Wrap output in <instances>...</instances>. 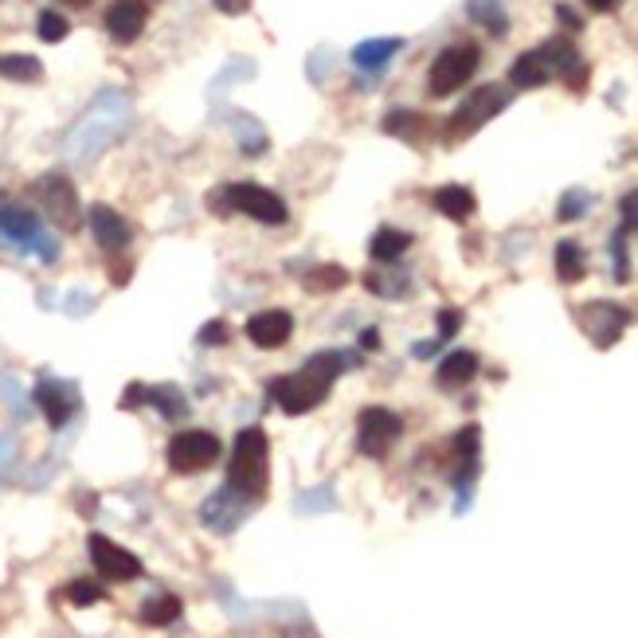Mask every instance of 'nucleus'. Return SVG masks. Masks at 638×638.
Wrapping results in <instances>:
<instances>
[{"label":"nucleus","mask_w":638,"mask_h":638,"mask_svg":"<svg viewBox=\"0 0 638 638\" xmlns=\"http://www.w3.org/2000/svg\"><path fill=\"white\" fill-rule=\"evenodd\" d=\"M197 341L200 345H227V322H208V325H200V334H197Z\"/></svg>","instance_id":"obj_35"},{"label":"nucleus","mask_w":638,"mask_h":638,"mask_svg":"<svg viewBox=\"0 0 638 638\" xmlns=\"http://www.w3.org/2000/svg\"><path fill=\"white\" fill-rule=\"evenodd\" d=\"M552 79H564L572 90H584V83H588V67L579 60L576 43L564 40V36H552L540 48L517 55L510 67V83L517 90H537Z\"/></svg>","instance_id":"obj_2"},{"label":"nucleus","mask_w":638,"mask_h":638,"mask_svg":"<svg viewBox=\"0 0 638 638\" xmlns=\"http://www.w3.org/2000/svg\"><path fill=\"white\" fill-rule=\"evenodd\" d=\"M36 197H40L51 224L63 227V232H79V224H83L79 192H75V185H71L63 173H43V177L36 180Z\"/></svg>","instance_id":"obj_10"},{"label":"nucleus","mask_w":638,"mask_h":638,"mask_svg":"<svg viewBox=\"0 0 638 638\" xmlns=\"http://www.w3.org/2000/svg\"><path fill=\"white\" fill-rule=\"evenodd\" d=\"M36 403H40L43 420H48L51 427H63L71 415L79 412V392H75V384L43 376V380L36 384Z\"/></svg>","instance_id":"obj_14"},{"label":"nucleus","mask_w":638,"mask_h":638,"mask_svg":"<svg viewBox=\"0 0 638 638\" xmlns=\"http://www.w3.org/2000/svg\"><path fill=\"white\" fill-rule=\"evenodd\" d=\"M481 63V48L478 43H451L435 55L431 71H427V95L431 99H451L454 90H462L474 79V71Z\"/></svg>","instance_id":"obj_8"},{"label":"nucleus","mask_w":638,"mask_h":638,"mask_svg":"<svg viewBox=\"0 0 638 638\" xmlns=\"http://www.w3.org/2000/svg\"><path fill=\"white\" fill-rule=\"evenodd\" d=\"M247 510H251V501L239 498L232 486H224L220 493H212V498L204 501V510H200V521H204L208 529L216 533H232L239 525V521L247 517Z\"/></svg>","instance_id":"obj_18"},{"label":"nucleus","mask_w":638,"mask_h":638,"mask_svg":"<svg viewBox=\"0 0 638 638\" xmlns=\"http://www.w3.org/2000/svg\"><path fill=\"white\" fill-rule=\"evenodd\" d=\"M364 286H368V290H373V295H384V298H400V295H408V275H396V271H392V278L368 275V278H364Z\"/></svg>","instance_id":"obj_34"},{"label":"nucleus","mask_w":638,"mask_h":638,"mask_svg":"<svg viewBox=\"0 0 638 638\" xmlns=\"http://www.w3.org/2000/svg\"><path fill=\"white\" fill-rule=\"evenodd\" d=\"M212 4H216L224 16H243V12L251 9V0H212Z\"/></svg>","instance_id":"obj_38"},{"label":"nucleus","mask_w":638,"mask_h":638,"mask_svg":"<svg viewBox=\"0 0 638 638\" xmlns=\"http://www.w3.org/2000/svg\"><path fill=\"white\" fill-rule=\"evenodd\" d=\"M243 334L259 349H283L295 337V317L286 314V310H259V314L247 317Z\"/></svg>","instance_id":"obj_15"},{"label":"nucleus","mask_w":638,"mask_h":638,"mask_svg":"<svg viewBox=\"0 0 638 638\" xmlns=\"http://www.w3.org/2000/svg\"><path fill=\"white\" fill-rule=\"evenodd\" d=\"M408 247H412V236H408V232H400V227H380L373 236V243H368V251H373L376 263H396Z\"/></svg>","instance_id":"obj_25"},{"label":"nucleus","mask_w":638,"mask_h":638,"mask_svg":"<svg viewBox=\"0 0 638 638\" xmlns=\"http://www.w3.org/2000/svg\"><path fill=\"white\" fill-rule=\"evenodd\" d=\"M212 208H216L220 216L239 212V216H251L255 224H266V227H283L286 220H290L286 200L278 197V192H271V188L251 185V180H243V185H224L220 192H212Z\"/></svg>","instance_id":"obj_5"},{"label":"nucleus","mask_w":638,"mask_h":638,"mask_svg":"<svg viewBox=\"0 0 638 638\" xmlns=\"http://www.w3.org/2000/svg\"><path fill=\"white\" fill-rule=\"evenodd\" d=\"M588 275V255H584V247L576 239H560L556 247V278L560 283H579V278Z\"/></svg>","instance_id":"obj_24"},{"label":"nucleus","mask_w":638,"mask_h":638,"mask_svg":"<svg viewBox=\"0 0 638 638\" xmlns=\"http://www.w3.org/2000/svg\"><path fill=\"white\" fill-rule=\"evenodd\" d=\"M510 107V90L498 87V83H490V87H478L466 102H459V110H454L451 118H447V126H442V138H447V146H454V141H466L474 138L481 126L490 118H498L501 110Z\"/></svg>","instance_id":"obj_7"},{"label":"nucleus","mask_w":638,"mask_h":638,"mask_svg":"<svg viewBox=\"0 0 638 638\" xmlns=\"http://www.w3.org/2000/svg\"><path fill=\"white\" fill-rule=\"evenodd\" d=\"M611 263H615V283H627L630 278V255H627V232H623V227L611 236Z\"/></svg>","instance_id":"obj_33"},{"label":"nucleus","mask_w":638,"mask_h":638,"mask_svg":"<svg viewBox=\"0 0 638 638\" xmlns=\"http://www.w3.org/2000/svg\"><path fill=\"white\" fill-rule=\"evenodd\" d=\"M129 122V99L122 90H102L99 99L90 102V110L83 114V122L71 129L67 138V158L71 161H90L95 153L118 138L122 126Z\"/></svg>","instance_id":"obj_3"},{"label":"nucleus","mask_w":638,"mask_h":638,"mask_svg":"<svg viewBox=\"0 0 638 638\" xmlns=\"http://www.w3.org/2000/svg\"><path fill=\"white\" fill-rule=\"evenodd\" d=\"M134 403H153L165 420H185V415L192 412L177 384H153V388H146V384H129L122 408H134Z\"/></svg>","instance_id":"obj_16"},{"label":"nucleus","mask_w":638,"mask_h":638,"mask_svg":"<svg viewBox=\"0 0 638 638\" xmlns=\"http://www.w3.org/2000/svg\"><path fill=\"white\" fill-rule=\"evenodd\" d=\"M0 79H9V83H40L43 79V63L36 60V55H21V51L0 55Z\"/></svg>","instance_id":"obj_26"},{"label":"nucleus","mask_w":638,"mask_h":638,"mask_svg":"<svg viewBox=\"0 0 638 638\" xmlns=\"http://www.w3.org/2000/svg\"><path fill=\"white\" fill-rule=\"evenodd\" d=\"M591 12H615L618 9V0H584Z\"/></svg>","instance_id":"obj_41"},{"label":"nucleus","mask_w":638,"mask_h":638,"mask_svg":"<svg viewBox=\"0 0 638 638\" xmlns=\"http://www.w3.org/2000/svg\"><path fill=\"white\" fill-rule=\"evenodd\" d=\"M361 349H368V353H373V349H380V334H376V329H364V334H361Z\"/></svg>","instance_id":"obj_40"},{"label":"nucleus","mask_w":638,"mask_h":638,"mask_svg":"<svg viewBox=\"0 0 638 638\" xmlns=\"http://www.w3.org/2000/svg\"><path fill=\"white\" fill-rule=\"evenodd\" d=\"M349 283V271L345 266H314L310 275L302 278V286L310 290V295H334V290H341V286Z\"/></svg>","instance_id":"obj_28"},{"label":"nucleus","mask_w":638,"mask_h":638,"mask_svg":"<svg viewBox=\"0 0 638 638\" xmlns=\"http://www.w3.org/2000/svg\"><path fill=\"white\" fill-rule=\"evenodd\" d=\"M71 32V21L63 16V12L55 9H43L40 16H36V36H40L43 43H63Z\"/></svg>","instance_id":"obj_29"},{"label":"nucleus","mask_w":638,"mask_h":638,"mask_svg":"<svg viewBox=\"0 0 638 638\" xmlns=\"http://www.w3.org/2000/svg\"><path fill=\"white\" fill-rule=\"evenodd\" d=\"M356 356L353 353H341V349H325V353H314L310 361L298 368V373H286L278 380H271L266 396L283 408L286 415H305L322 408L334 380L345 373V368H353Z\"/></svg>","instance_id":"obj_1"},{"label":"nucleus","mask_w":638,"mask_h":638,"mask_svg":"<svg viewBox=\"0 0 638 638\" xmlns=\"http://www.w3.org/2000/svg\"><path fill=\"white\" fill-rule=\"evenodd\" d=\"M149 24L146 0H114L107 9V32L114 43H134Z\"/></svg>","instance_id":"obj_17"},{"label":"nucleus","mask_w":638,"mask_h":638,"mask_svg":"<svg viewBox=\"0 0 638 638\" xmlns=\"http://www.w3.org/2000/svg\"><path fill=\"white\" fill-rule=\"evenodd\" d=\"M474 376H478V353H471V349H459V353H447L439 361L435 384H439V388H447V392H454V388H466Z\"/></svg>","instance_id":"obj_20"},{"label":"nucleus","mask_w":638,"mask_h":638,"mask_svg":"<svg viewBox=\"0 0 638 638\" xmlns=\"http://www.w3.org/2000/svg\"><path fill=\"white\" fill-rule=\"evenodd\" d=\"M431 204H435V212H439V216L454 220V224H466V220L474 216L478 200H474V192L466 185H442V188H435Z\"/></svg>","instance_id":"obj_21"},{"label":"nucleus","mask_w":638,"mask_h":638,"mask_svg":"<svg viewBox=\"0 0 638 638\" xmlns=\"http://www.w3.org/2000/svg\"><path fill=\"white\" fill-rule=\"evenodd\" d=\"M227 486L247 498L251 505L266 498L271 486V442H266L263 427H243L232 447V462H227Z\"/></svg>","instance_id":"obj_4"},{"label":"nucleus","mask_w":638,"mask_h":638,"mask_svg":"<svg viewBox=\"0 0 638 638\" xmlns=\"http://www.w3.org/2000/svg\"><path fill=\"white\" fill-rule=\"evenodd\" d=\"M459 325H462L459 310H442L439 314V341H451V337L459 334Z\"/></svg>","instance_id":"obj_36"},{"label":"nucleus","mask_w":638,"mask_h":638,"mask_svg":"<svg viewBox=\"0 0 638 638\" xmlns=\"http://www.w3.org/2000/svg\"><path fill=\"white\" fill-rule=\"evenodd\" d=\"M591 208V192L588 188H568L564 197H560V212L556 216L564 220V224H572V220H584Z\"/></svg>","instance_id":"obj_31"},{"label":"nucleus","mask_w":638,"mask_h":638,"mask_svg":"<svg viewBox=\"0 0 638 638\" xmlns=\"http://www.w3.org/2000/svg\"><path fill=\"white\" fill-rule=\"evenodd\" d=\"M180 618V599L177 596H153L141 603V623L146 627H168Z\"/></svg>","instance_id":"obj_27"},{"label":"nucleus","mask_w":638,"mask_h":638,"mask_svg":"<svg viewBox=\"0 0 638 638\" xmlns=\"http://www.w3.org/2000/svg\"><path fill=\"white\" fill-rule=\"evenodd\" d=\"M63 4H67V9H87L90 0H63Z\"/></svg>","instance_id":"obj_42"},{"label":"nucleus","mask_w":638,"mask_h":638,"mask_svg":"<svg viewBox=\"0 0 638 638\" xmlns=\"http://www.w3.org/2000/svg\"><path fill=\"white\" fill-rule=\"evenodd\" d=\"M90 232H95V243L102 247V251H110V255H118V251H126L129 239H134V232H129L126 220L114 212L110 204H95L90 208Z\"/></svg>","instance_id":"obj_19"},{"label":"nucleus","mask_w":638,"mask_h":638,"mask_svg":"<svg viewBox=\"0 0 638 638\" xmlns=\"http://www.w3.org/2000/svg\"><path fill=\"white\" fill-rule=\"evenodd\" d=\"M384 134H392V138H403V141H412V146H420V141L431 134V122L423 118L420 110H392V114L384 118Z\"/></svg>","instance_id":"obj_23"},{"label":"nucleus","mask_w":638,"mask_h":638,"mask_svg":"<svg viewBox=\"0 0 638 638\" xmlns=\"http://www.w3.org/2000/svg\"><path fill=\"white\" fill-rule=\"evenodd\" d=\"M623 232H638V188L623 197Z\"/></svg>","instance_id":"obj_37"},{"label":"nucleus","mask_w":638,"mask_h":638,"mask_svg":"<svg viewBox=\"0 0 638 638\" xmlns=\"http://www.w3.org/2000/svg\"><path fill=\"white\" fill-rule=\"evenodd\" d=\"M579 325H584V334L596 341V349H611V345L623 337V329L630 325V310L627 305H618V302H603V298H596V302L588 305H579L576 310Z\"/></svg>","instance_id":"obj_12"},{"label":"nucleus","mask_w":638,"mask_h":638,"mask_svg":"<svg viewBox=\"0 0 638 638\" xmlns=\"http://www.w3.org/2000/svg\"><path fill=\"white\" fill-rule=\"evenodd\" d=\"M403 40H396V36H384V40H364L353 48V63L361 71H384L388 63L400 55Z\"/></svg>","instance_id":"obj_22"},{"label":"nucleus","mask_w":638,"mask_h":638,"mask_svg":"<svg viewBox=\"0 0 638 638\" xmlns=\"http://www.w3.org/2000/svg\"><path fill=\"white\" fill-rule=\"evenodd\" d=\"M556 16H560V24H568L572 32H579V24H584V21L576 16V12L568 9V4H556Z\"/></svg>","instance_id":"obj_39"},{"label":"nucleus","mask_w":638,"mask_h":638,"mask_svg":"<svg viewBox=\"0 0 638 638\" xmlns=\"http://www.w3.org/2000/svg\"><path fill=\"white\" fill-rule=\"evenodd\" d=\"M165 459H168V471L173 474H200L220 459V439L212 431H200V427H192V431H177L173 439H168Z\"/></svg>","instance_id":"obj_9"},{"label":"nucleus","mask_w":638,"mask_h":638,"mask_svg":"<svg viewBox=\"0 0 638 638\" xmlns=\"http://www.w3.org/2000/svg\"><path fill=\"white\" fill-rule=\"evenodd\" d=\"M0 243L16 247L24 255H36L40 263H55L60 259V239L51 236L43 220L24 204L0 208Z\"/></svg>","instance_id":"obj_6"},{"label":"nucleus","mask_w":638,"mask_h":638,"mask_svg":"<svg viewBox=\"0 0 638 638\" xmlns=\"http://www.w3.org/2000/svg\"><path fill=\"white\" fill-rule=\"evenodd\" d=\"M87 549H90V564H95L99 576L110 579V584H129V579L141 576V560L129 549H122L118 540L102 537V533H90Z\"/></svg>","instance_id":"obj_13"},{"label":"nucleus","mask_w":638,"mask_h":638,"mask_svg":"<svg viewBox=\"0 0 638 638\" xmlns=\"http://www.w3.org/2000/svg\"><path fill=\"white\" fill-rule=\"evenodd\" d=\"M102 596H107V591H102V584H95V579H75V584H67V599L75 608H95Z\"/></svg>","instance_id":"obj_32"},{"label":"nucleus","mask_w":638,"mask_h":638,"mask_svg":"<svg viewBox=\"0 0 638 638\" xmlns=\"http://www.w3.org/2000/svg\"><path fill=\"white\" fill-rule=\"evenodd\" d=\"M471 16L478 24H486V28L493 32V36H505V28H510V21H505V12L498 9V0H471Z\"/></svg>","instance_id":"obj_30"},{"label":"nucleus","mask_w":638,"mask_h":638,"mask_svg":"<svg viewBox=\"0 0 638 638\" xmlns=\"http://www.w3.org/2000/svg\"><path fill=\"white\" fill-rule=\"evenodd\" d=\"M403 435V420L388 408H364L356 415V451L364 459H384Z\"/></svg>","instance_id":"obj_11"}]
</instances>
